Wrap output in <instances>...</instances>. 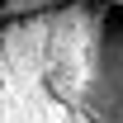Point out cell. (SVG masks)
<instances>
[{
	"label": "cell",
	"mask_w": 123,
	"mask_h": 123,
	"mask_svg": "<svg viewBox=\"0 0 123 123\" xmlns=\"http://www.w3.org/2000/svg\"><path fill=\"white\" fill-rule=\"evenodd\" d=\"M71 0H0V24H14V19H38L52 10H66Z\"/></svg>",
	"instance_id": "6da1fadb"
},
{
	"label": "cell",
	"mask_w": 123,
	"mask_h": 123,
	"mask_svg": "<svg viewBox=\"0 0 123 123\" xmlns=\"http://www.w3.org/2000/svg\"><path fill=\"white\" fill-rule=\"evenodd\" d=\"M99 5H109V10H123V0H99Z\"/></svg>",
	"instance_id": "7a4b0ae2"
}]
</instances>
